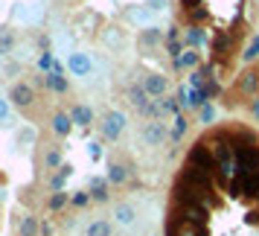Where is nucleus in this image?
I'll use <instances>...</instances> for the list:
<instances>
[{
    "mask_svg": "<svg viewBox=\"0 0 259 236\" xmlns=\"http://www.w3.org/2000/svg\"><path fill=\"white\" fill-rule=\"evenodd\" d=\"M67 201H70V195H67L64 189H61V192H53V199H50V210H53V213L61 210V207H64Z\"/></svg>",
    "mask_w": 259,
    "mask_h": 236,
    "instance_id": "aec40b11",
    "label": "nucleus"
},
{
    "mask_svg": "<svg viewBox=\"0 0 259 236\" xmlns=\"http://www.w3.org/2000/svg\"><path fill=\"white\" fill-rule=\"evenodd\" d=\"M38 67H41L44 73H53V70H56V61H53V53H41V56H38Z\"/></svg>",
    "mask_w": 259,
    "mask_h": 236,
    "instance_id": "b1692460",
    "label": "nucleus"
},
{
    "mask_svg": "<svg viewBox=\"0 0 259 236\" xmlns=\"http://www.w3.org/2000/svg\"><path fill=\"white\" fill-rule=\"evenodd\" d=\"M250 111H253V117L259 120V99H253V102H250Z\"/></svg>",
    "mask_w": 259,
    "mask_h": 236,
    "instance_id": "f704fd0d",
    "label": "nucleus"
},
{
    "mask_svg": "<svg viewBox=\"0 0 259 236\" xmlns=\"http://www.w3.org/2000/svg\"><path fill=\"white\" fill-rule=\"evenodd\" d=\"M184 41H187L189 47H195V44H204L207 38H204V32H201L198 26H189V29H187V38H184Z\"/></svg>",
    "mask_w": 259,
    "mask_h": 236,
    "instance_id": "6ab92c4d",
    "label": "nucleus"
},
{
    "mask_svg": "<svg viewBox=\"0 0 259 236\" xmlns=\"http://www.w3.org/2000/svg\"><path fill=\"white\" fill-rule=\"evenodd\" d=\"M105 178H108V184H125V181H128V169L122 164H111Z\"/></svg>",
    "mask_w": 259,
    "mask_h": 236,
    "instance_id": "2eb2a0df",
    "label": "nucleus"
},
{
    "mask_svg": "<svg viewBox=\"0 0 259 236\" xmlns=\"http://www.w3.org/2000/svg\"><path fill=\"white\" fill-rule=\"evenodd\" d=\"M128 102L137 108V111H143V114H149V108H152L149 94H146V88H143V85H137V88H131V91H128Z\"/></svg>",
    "mask_w": 259,
    "mask_h": 236,
    "instance_id": "1a4fd4ad",
    "label": "nucleus"
},
{
    "mask_svg": "<svg viewBox=\"0 0 259 236\" xmlns=\"http://www.w3.org/2000/svg\"><path fill=\"white\" fill-rule=\"evenodd\" d=\"M259 56V38H253V44L245 50V61H253Z\"/></svg>",
    "mask_w": 259,
    "mask_h": 236,
    "instance_id": "cd10ccee",
    "label": "nucleus"
},
{
    "mask_svg": "<svg viewBox=\"0 0 259 236\" xmlns=\"http://www.w3.org/2000/svg\"><path fill=\"white\" fill-rule=\"evenodd\" d=\"M70 175H73V166H70V164H61V166H59V175L50 181L53 192H61V189H64V181H67Z\"/></svg>",
    "mask_w": 259,
    "mask_h": 236,
    "instance_id": "dca6fc26",
    "label": "nucleus"
},
{
    "mask_svg": "<svg viewBox=\"0 0 259 236\" xmlns=\"http://www.w3.org/2000/svg\"><path fill=\"white\" fill-rule=\"evenodd\" d=\"M189 164H195V166H201V169H215V154H212V149L207 146V143L201 140V143H195L192 146V152H189Z\"/></svg>",
    "mask_w": 259,
    "mask_h": 236,
    "instance_id": "7ed1b4c3",
    "label": "nucleus"
},
{
    "mask_svg": "<svg viewBox=\"0 0 259 236\" xmlns=\"http://www.w3.org/2000/svg\"><path fill=\"white\" fill-rule=\"evenodd\" d=\"M0 123L3 126L9 123V99H3V96H0Z\"/></svg>",
    "mask_w": 259,
    "mask_h": 236,
    "instance_id": "c85d7f7f",
    "label": "nucleus"
},
{
    "mask_svg": "<svg viewBox=\"0 0 259 236\" xmlns=\"http://www.w3.org/2000/svg\"><path fill=\"white\" fill-rule=\"evenodd\" d=\"M88 201H94L91 199V192H76V195H73V204H76V207H84Z\"/></svg>",
    "mask_w": 259,
    "mask_h": 236,
    "instance_id": "7c9ffc66",
    "label": "nucleus"
},
{
    "mask_svg": "<svg viewBox=\"0 0 259 236\" xmlns=\"http://www.w3.org/2000/svg\"><path fill=\"white\" fill-rule=\"evenodd\" d=\"M125 114L122 111H108L105 117H102V137L105 140H117L119 134L125 131Z\"/></svg>",
    "mask_w": 259,
    "mask_h": 236,
    "instance_id": "f257e3e1",
    "label": "nucleus"
},
{
    "mask_svg": "<svg viewBox=\"0 0 259 236\" xmlns=\"http://www.w3.org/2000/svg\"><path fill=\"white\" fill-rule=\"evenodd\" d=\"M195 6H201V0H184V9H195Z\"/></svg>",
    "mask_w": 259,
    "mask_h": 236,
    "instance_id": "72a5a7b5",
    "label": "nucleus"
},
{
    "mask_svg": "<svg viewBox=\"0 0 259 236\" xmlns=\"http://www.w3.org/2000/svg\"><path fill=\"white\" fill-rule=\"evenodd\" d=\"M160 38H163V35H160V29H157V26H146V32H143L140 41H143V44H157Z\"/></svg>",
    "mask_w": 259,
    "mask_h": 236,
    "instance_id": "5701e85b",
    "label": "nucleus"
},
{
    "mask_svg": "<svg viewBox=\"0 0 259 236\" xmlns=\"http://www.w3.org/2000/svg\"><path fill=\"white\" fill-rule=\"evenodd\" d=\"M166 3H169V0H149V9H152V12H163Z\"/></svg>",
    "mask_w": 259,
    "mask_h": 236,
    "instance_id": "2f4dec72",
    "label": "nucleus"
},
{
    "mask_svg": "<svg viewBox=\"0 0 259 236\" xmlns=\"http://www.w3.org/2000/svg\"><path fill=\"white\" fill-rule=\"evenodd\" d=\"M70 117L76 126H82V129H88L91 123H94V108H88V105H76L70 111Z\"/></svg>",
    "mask_w": 259,
    "mask_h": 236,
    "instance_id": "f8f14e48",
    "label": "nucleus"
},
{
    "mask_svg": "<svg viewBox=\"0 0 259 236\" xmlns=\"http://www.w3.org/2000/svg\"><path fill=\"white\" fill-rule=\"evenodd\" d=\"M21 140H24V143H32V140H35V131H32V129H24V131H21Z\"/></svg>",
    "mask_w": 259,
    "mask_h": 236,
    "instance_id": "473e14b6",
    "label": "nucleus"
},
{
    "mask_svg": "<svg viewBox=\"0 0 259 236\" xmlns=\"http://www.w3.org/2000/svg\"><path fill=\"white\" fill-rule=\"evenodd\" d=\"M108 178H91V199L94 201H108Z\"/></svg>",
    "mask_w": 259,
    "mask_h": 236,
    "instance_id": "4468645a",
    "label": "nucleus"
},
{
    "mask_svg": "<svg viewBox=\"0 0 259 236\" xmlns=\"http://www.w3.org/2000/svg\"><path fill=\"white\" fill-rule=\"evenodd\" d=\"M12 18L21 21V24H35L38 18H41V6L38 3H15Z\"/></svg>",
    "mask_w": 259,
    "mask_h": 236,
    "instance_id": "39448f33",
    "label": "nucleus"
},
{
    "mask_svg": "<svg viewBox=\"0 0 259 236\" xmlns=\"http://www.w3.org/2000/svg\"><path fill=\"white\" fill-rule=\"evenodd\" d=\"M67 70H70V76L84 79V76L94 73V59H91L88 53H73L70 59H67Z\"/></svg>",
    "mask_w": 259,
    "mask_h": 236,
    "instance_id": "20e7f679",
    "label": "nucleus"
},
{
    "mask_svg": "<svg viewBox=\"0 0 259 236\" xmlns=\"http://www.w3.org/2000/svg\"><path fill=\"white\" fill-rule=\"evenodd\" d=\"M111 216H114V224H119V227H131V224L137 222V207L122 201V204H114V213H111Z\"/></svg>",
    "mask_w": 259,
    "mask_h": 236,
    "instance_id": "423d86ee",
    "label": "nucleus"
},
{
    "mask_svg": "<svg viewBox=\"0 0 259 236\" xmlns=\"http://www.w3.org/2000/svg\"><path fill=\"white\" fill-rule=\"evenodd\" d=\"M143 88H146V94L149 96H160L166 94V88H169V82H166V76H160V73H149L146 76V82H143Z\"/></svg>",
    "mask_w": 259,
    "mask_h": 236,
    "instance_id": "6e6552de",
    "label": "nucleus"
},
{
    "mask_svg": "<svg viewBox=\"0 0 259 236\" xmlns=\"http://www.w3.org/2000/svg\"><path fill=\"white\" fill-rule=\"evenodd\" d=\"M152 236H157V233H152Z\"/></svg>",
    "mask_w": 259,
    "mask_h": 236,
    "instance_id": "c9c22d12",
    "label": "nucleus"
},
{
    "mask_svg": "<svg viewBox=\"0 0 259 236\" xmlns=\"http://www.w3.org/2000/svg\"><path fill=\"white\" fill-rule=\"evenodd\" d=\"M9 99H12L18 108H29V105H32V99H35V94H32V88H29L26 82H18V85H12Z\"/></svg>",
    "mask_w": 259,
    "mask_h": 236,
    "instance_id": "0eeeda50",
    "label": "nucleus"
},
{
    "mask_svg": "<svg viewBox=\"0 0 259 236\" xmlns=\"http://www.w3.org/2000/svg\"><path fill=\"white\" fill-rule=\"evenodd\" d=\"M166 137H169V131H166L163 120H152V123L143 126V140H146V146H163Z\"/></svg>",
    "mask_w": 259,
    "mask_h": 236,
    "instance_id": "f03ea898",
    "label": "nucleus"
},
{
    "mask_svg": "<svg viewBox=\"0 0 259 236\" xmlns=\"http://www.w3.org/2000/svg\"><path fill=\"white\" fill-rule=\"evenodd\" d=\"M73 126H76V123H73L70 114H56V117H53V131H56L59 137H67L73 131Z\"/></svg>",
    "mask_w": 259,
    "mask_h": 236,
    "instance_id": "9b49d317",
    "label": "nucleus"
},
{
    "mask_svg": "<svg viewBox=\"0 0 259 236\" xmlns=\"http://www.w3.org/2000/svg\"><path fill=\"white\" fill-rule=\"evenodd\" d=\"M44 82H47L50 91H56V94H67V79L61 76L59 64H56V70H53V73H44Z\"/></svg>",
    "mask_w": 259,
    "mask_h": 236,
    "instance_id": "9d476101",
    "label": "nucleus"
},
{
    "mask_svg": "<svg viewBox=\"0 0 259 236\" xmlns=\"http://www.w3.org/2000/svg\"><path fill=\"white\" fill-rule=\"evenodd\" d=\"M256 88H259V76L256 73H245V79H242V91H245V94H253Z\"/></svg>",
    "mask_w": 259,
    "mask_h": 236,
    "instance_id": "412c9836",
    "label": "nucleus"
},
{
    "mask_svg": "<svg viewBox=\"0 0 259 236\" xmlns=\"http://www.w3.org/2000/svg\"><path fill=\"white\" fill-rule=\"evenodd\" d=\"M44 166H50V169H56V166H61V154L56 152V149H50V152L44 154Z\"/></svg>",
    "mask_w": 259,
    "mask_h": 236,
    "instance_id": "a878e982",
    "label": "nucleus"
},
{
    "mask_svg": "<svg viewBox=\"0 0 259 236\" xmlns=\"http://www.w3.org/2000/svg\"><path fill=\"white\" fill-rule=\"evenodd\" d=\"M198 53H195V50H184V53H178L175 56V64L178 67H181V70H192V67H195V64H198Z\"/></svg>",
    "mask_w": 259,
    "mask_h": 236,
    "instance_id": "ddd939ff",
    "label": "nucleus"
},
{
    "mask_svg": "<svg viewBox=\"0 0 259 236\" xmlns=\"http://www.w3.org/2000/svg\"><path fill=\"white\" fill-rule=\"evenodd\" d=\"M198 117H201V123H212V120H215V108L207 102L204 108H198Z\"/></svg>",
    "mask_w": 259,
    "mask_h": 236,
    "instance_id": "bb28decb",
    "label": "nucleus"
},
{
    "mask_svg": "<svg viewBox=\"0 0 259 236\" xmlns=\"http://www.w3.org/2000/svg\"><path fill=\"white\" fill-rule=\"evenodd\" d=\"M184 134H187V120L178 117V120H175V131H172V143H178Z\"/></svg>",
    "mask_w": 259,
    "mask_h": 236,
    "instance_id": "393cba45",
    "label": "nucleus"
},
{
    "mask_svg": "<svg viewBox=\"0 0 259 236\" xmlns=\"http://www.w3.org/2000/svg\"><path fill=\"white\" fill-rule=\"evenodd\" d=\"M84 236H111V222H105V219L91 222L88 224V230H84Z\"/></svg>",
    "mask_w": 259,
    "mask_h": 236,
    "instance_id": "a211bd4d",
    "label": "nucleus"
},
{
    "mask_svg": "<svg viewBox=\"0 0 259 236\" xmlns=\"http://www.w3.org/2000/svg\"><path fill=\"white\" fill-rule=\"evenodd\" d=\"M18 230H21V236H38L41 224H38L35 216H24V219H21V227H18Z\"/></svg>",
    "mask_w": 259,
    "mask_h": 236,
    "instance_id": "f3484780",
    "label": "nucleus"
},
{
    "mask_svg": "<svg viewBox=\"0 0 259 236\" xmlns=\"http://www.w3.org/2000/svg\"><path fill=\"white\" fill-rule=\"evenodd\" d=\"M88 154H91V161H99L102 158V146L99 143H88Z\"/></svg>",
    "mask_w": 259,
    "mask_h": 236,
    "instance_id": "c756f323",
    "label": "nucleus"
},
{
    "mask_svg": "<svg viewBox=\"0 0 259 236\" xmlns=\"http://www.w3.org/2000/svg\"><path fill=\"white\" fill-rule=\"evenodd\" d=\"M15 47V35L9 29H0V53H9Z\"/></svg>",
    "mask_w": 259,
    "mask_h": 236,
    "instance_id": "4be33fe9",
    "label": "nucleus"
}]
</instances>
